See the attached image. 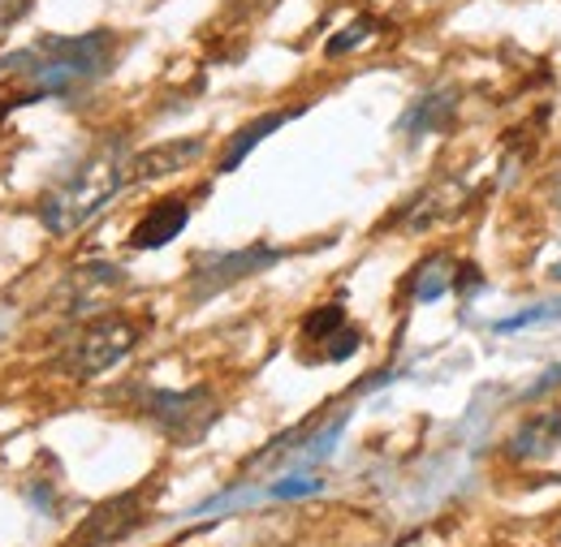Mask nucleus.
Listing matches in <instances>:
<instances>
[{"mask_svg":"<svg viewBox=\"0 0 561 547\" xmlns=\"http://www.w3.org/2000/svg\"><path fill=\"white\" fill-rule=\"evenodd\" d=\"M117 57H122V35L104 26L87 35H39L35 44L0 57V82L9 86L0 104L13 113L39 100H73L95 82H104Z\"/></svg>","mask_w":561,"mask_h":547,"instance_id":"obj_1","label":"nucleus"},{"mask_svg":"<svg viewBox=\"0 0 561 547\" xmlns=\"http://www.w3.org/2000/svg\"><path fill=\"white\" fill-rule=\"evenodd\" d=\"M130 160H135V151H130L126 138H104L70 177H61L44 195V203H39L44 229L57 233V237H70L82 224H91L104 207L113 203V199H122L135 186Z\"/></svg>","mask_w":561,"mask_h":547,"instance_id":"obj_2","label":"nucleus"},{"mask_svg":"<svg viewBox=\"0 0 561 547\" xmlns=\"http://www.w3.org/2000/svg\"><path fill=\"white\" fill-rule=\"evenodd\" d=\"M130 406L142 422H151L169 444H199L220 418V397L208 384L195 388H151L135 384L130 388Z\"/></svg>","mask_w":561,"mask_h":547,"instance_id":"obj_3","label":"nucleus"},{"mask_svg":"<svg viewBox=\"0 0 561 547\" xmlns=\"http://www.w3.org/2000/svg\"><path fill=\"white\" fill-rule=\"evenodd\" d=\"M142 328L130 315H100L91 324H82V333L66 345L61 353V371L70 380H95L104 371H113L135 345H139Z\"/></svg>","mask_w":561,"mask_h":547,"instance_id":"obj_4","label":"nucleus"},{"mask_svg":"<svg viewBox=\"0 0 561 547\" xmlns=\"http://www.w3.org/2000/svg\"><path fill=\"white\" fill-rule=\"evenodd\" d=\"M151 500H156V482H139L122 496H108L100 500L61 547H117L126 544L135 531H142L147 513H151Z\"/></svg>","mask_w":561,"mask_h":547,"instance_id":"obj_5","label":"nucleus"},{"mask_svg":"<svg viewBox=\"0 0 561 547\" xmlns=\"http://www.w3.org/2000/svg\"><path fill=\"white\" fill-rule=\"evenodd\" d=\"M280 259H285V251H280V246L204 251V255L195 259V268H191V289H186V298H191V302H208V298H216V293H225V289H233V284L251 280V276L277 268Z\"/></svg>","mask_w":561,"mask_h":547,"instance_id":"obj_6","label":"nucleus"},{"mask_svg":"<svg viewBox=\"0 0 561 547\" xmlns=\"http://www.w3.org/2000/svg\"><path fill=\"white\" fill-rule=\"evenodd\" d=\"M186 224H191V199L169 195V199H160V203H151L142 211L139 224L126 237V246L130 251H160V246L178 242L186 233Z\"/></svg>","mask_w":561,"mask_h":547,"instance_id":"obj_7","label":"nucleus"},{"mask_svg":"<svg viewBox=\"0 0 561 547\" xmlns=\"http://www.w3.org/2000/svg\"><path fill=\"white\" fill-rule=\"evenodd\" d=\"M204 151H208L204 138H173V142H156V147H147V151H135V160H130L135 186L156 182V177H173V173L199 164Z\"/></svg>","mask_w":561,"mask_h":547,"instance_id":"obj_8","label":"nucleus"},{"mask_svg":"<svg viewBox=\"0 0 561 547\" xmlns=\"http://www.w3.org/2000/svg\"><path fill=\"white\" fill-rule=\"evenodd\" d=\"M458 117V91L454 86H432L423 91L420 100L398 117V135L407 138H427V135H440L449 130Z\"/></svg>","mask_w":561,"mask_h":547,"instance_id":"obj_9","label":"nucleus"},{"mask_svg":"<svg viewBox=\"0 0 561 547\" xmlns=\"http://www.w3.org/2000/svg\"><path fill=\"white\" fill-rule=\"evenodd\" d=\"M126 284V272L117 268V264H82V268H73L66 276V293H70V302H66V311L70 315H91L108 293H117Z\"/></svg>","mask_w":561,"mask_h":547,"instance_id":"obj_10","label":"nucleus"},{"mask_svg":"<svg viewBox=\"0 0 561 547\" xmlns=\"http://www.w3.org/2000/svg\"><path fill=\"white\" fill-rule=\"evenodd\" d=\"M558 444H561V410H540L514 427V435L505 440V457L510 462H540V457L558 453Z\"/></svg>","mask_w":561,"mask_h":547,"instance_id":"obj_11","label":"nucleus"},{"mask_svg":"<svg viewBox=\"0 0 561 547\" xmlns=\"http://www.w3.org/2000/svg\"><path fill=\"white\" fill-rule=\"evenodd\" d=\"M298 113H302V108H277V113H260L255 121H247L238 135L225 142V151H220V160H216V173H220V177H225V173H233V168H238V164H242V160H247L264 138L277 135L280 126H285L289 117H298Z\"/></svg>","mask_w":561,"mask_h":547,"instance_id":"obj_12","label":"nucleus"},{"mask_svg":"<svg viewBox=\"0 0 561 547\" xmlns=\"http://www.w3.org/2000/svg\"><path fill=\"white\" fill-rule=\"evenodd\" d=\"M454 259L449 255H427L420 268L411 272L407 289H411V302H440L449 289H454Z\"/></svg>","mask_w":561,"mask_h":547,"instance_id":"obj_13","label":"nucleus"},{"mask_svg":"<svg viewBox=\"0 0 561 547\" xmlns=\"http://www.w3.org/2000/svg\"><path fill=\"white\" fill-rule=\"evenodd\" d=\"M346 324H351V319H346V306H342V302L316 306V311H307V315H302L298 341L311 345V349H324V341H329V337H337V333H342Z\"/></svg>","mask_w":561,"mask_h":547,"instance_id":"obj_14","label":"nucleus"},{"mask_svg":"<svg viewBox=\"0 0 561 547\" xmlns=\"http://www.w3.org/2000/svg\"><path fill=\"white\" fill-rule=\"evenodd\" d=\"M553 319H561V298H553V302H536V306H527V311H518V315L496 319L492 333L510 337V333H523V328H536V324H553Z\"/></svg>","mask_w":561,"mask_h":547,"instance_id":"obj_15","label":"nucleus"},{"mask_svg":"<svg viewBox=\"0 0 561 547\" xmlns=\"http://www.w3.org/2000/svg\"><path fill=\"white\" fill-rule=\"evenodd\" d=\"M380 31V22L371 18V13H363V18H354L346 31H337L329 44H324V57H346V53H354V48H363L371 35Z\"/></svg>","mask_w":561,"mask_h":547,"instance_id":"obj_16","label":"nucleus"},{"mask_svg":"<svg viewBox=\"0 0 561 547\" xmlns=\"http://www.w3.org/2000/svg\"><path fill=\"white\" fill-rule=\"evenodd\" d=\"M358 349H363V328L346 324L337 337H329V341H324V349H320L316 358H320V362H346V358H354Z\"/></svg>","mask_w":561,"mask_h":547,"instance_id":"obj_17","label":"nucleus"},{"mask_svg":"<svg viewBox=\"0 0 561 547\" xmlns=\"http://www.w3.org/2000/svg\"><path fill=\"white\" fill-rule=\"evenodd\" d=\"M31 4H35V0H0V35L13 31V26L31 13Z\"/></svg>","mask_w":561,"mask_h":547,"instance_id":"obj_18","label":"nucleus"},{"mask_svg":"<svg viewBox=\"0 0 561 547\" xmlns=\"http://www.w3.org/2000/svg\"><path fill=\"white\" fill-rule=\"evenodd\" d=\"M553 388H561V366L545 371V375H536V384L523 393V401H536V397H545V393H553Z\"/></svg>","mask_w":561,"mask_h":547,"instance_id":"obj_19","label":"nucleus"},{"mask_svg":"<svg viewBox=\"0 0 561 547\" xmlns=\"http://www.w3.org/2000/svg\"><path fill=\"white\" fill-rule=\"evenodd\" d=\"M553 280H561V264H558V268H553Z\"/></svg>","mask_w":561,"mask_h":547,"instance_id":"obj_20","label":"nucleus"},{"mask_svg":"<svg viewBox=\"0 0 561 547\" xmlns=\"http://www.w3.org/2000/svg\"><path fill=\"white\" fill-rule=\"evenodd\" d=\"M558 547H561V535H558Z\"/></svg>","mask_w":561,"mask_h":547,"instance_id":"obj_21","label":"nucleus"}]
</instances>
